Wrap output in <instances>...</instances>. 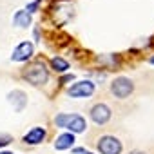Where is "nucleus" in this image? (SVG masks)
Returning <instances> with one entry per match:
<instances>
[{
	"mask_svg": "<svg viewBox=\"0 0 154 154\" xmlns=\"http://www.w3.org/2000/svg\"><path fill=\"white\" fill-rule=\"evenodd\" d=\"M54 125L60 127V129H67L69 132L72 134H80V132H85L87 131V122L84 116L80 114H74V112H62V114H56L54 116Z\"/></svg>",
	"mask_w": 154,
	"mask_h": 154,
	"instance_id": "obj_1",
	"label": "nucleus"
},
{
	"mask_svg": "<svg viewBox=\"0 0 154 154\" xmlns=\"http://www.w3.org/2000/svg\"><path fill=\"white\" fill-rule=\"evenodd\" d=\"M22 76L33 85H44L47 80H49V71L45 69V63L36 60L33 63H29L24 71H22Z\"/></svg>",
	"mask_w": 154,
	"mask_h": 154,
	"instance_id": "obj_2",
	"label": "nucleus"
},
{
	"mask_svg": "<svg viewBox=\"0 0 154 154\" xmlns=\"http://www.w3.org/2000/svg\"><path fill=\"white\" fill-rule=\"evenodd\" d=\"M134 91V84L131 78H127V76H118V78L112 80L111 84V93L118 98V100H125L132 94Z\"/></svg>",
	"mask_w": 154,
	"mask_h": 154,
	"instance_id": "obj_3",
	"label": "nucleus"
},
{
	"mask_svg": "<svg viewBox=\"0 0 154 154\" xmlns=\"http://www.w3.org/2000/svg\"><path fill=\"white\" fill-rule=\"evenodd\" d=\"M96 147H98V152L100 154H122V150H123L122 141L116 136H111V134L102 136L98 140Z\"/></svg>",
	"mask_w": 154,
	"mask_h": 154,
	"instance_id": "obj_4",
	"label": "nucleus"
},
{
	"mask_svg": "<svg viewBox=\"0 0 154 154\" xmlns=\"http://www.w3.org/2000/svg\"><path fill=\"white\" fill-rule=\"evenodd\" d=\"M94 89H96L94 82H91V80H80V82L72 84L67 89V94L71 98H89V96H93Z\"/></svg>",
	"mask_w": 154,
	"mask_h": 154,
	"instance_id": "obj_5",
	"label": "nucleus"
},
{
	"mask_svg": "<svg viewBox=\"0 0 154 154\" xmlns=\"http://www.w3.org/2000/svg\"><path fill=\"white\" fill-rule=\"evenodd\" d=\"M111 116H112V111H111V107L105 105V103H96V105H93V109H91V120H93L96 125H105V123L111 120Z\"/></svg>",
	"mask_w": 154,
	"mask_h": 154,
	"instance_id": "obj_6",
	"label": "nucleus"
},
{
	"mask_svg": "<svg viewBox=\"0 0 154 154\" xmlns=\"http://www.w3.org/2000/svg\"><path fill=\"white\" fill-rule=\"evenodd\" d=\"M35 53V45L31 42H22L15 47L13 54H11V60L13 62H27Z\"/></svg>",
	"mask_w": 154,
	"mask_h": 154,
	"instance_id": "obj_7",
	"label": "nucleus"
},
{
	"mask_svg": "<svg viewBox=\"0 0 154 154\" xmlns=\"http://www.w3.org/2000/svg\"><path fill=\"white\" fill-rule=\"evenodd\" d=\"M45 138H47V131H45V127H33L29 132L24 134L22 141H24L26 145H40Z\"/></svg>",
	"mask_w": 154,
	"mask_h": 154,
	"instance_id": "obj_8",
	"label": "nucleus"
},
{
	"mask_svg": "<svg viewBox=\"0 0 154 154\" xmlns=\"http://www.w3.org/2000/svg\"><path fill=\"white\" fill-rule=\"evenodd\" d=\"M8 102L13 105V109L17 112H22L26 109V105H27V94L24 91H20V89H15V91H11L8 94Z\"/></svg>",
	"mask_w": 154,
	"mask_h": 154,
	"instance_id": "obj_9",
	"label": "nucleus"
},
{
	"mask_svg": "<svg viewBox=\"0 0 154 154\" xmlns=\"http://www.w3.org/2000/svg\"><path fill=\"white\" fill-rule=\"evenodd\" d=\"M74 145V134L72 132H63L54 140V149L56 150H67Z\"/></svg>",
	"mask_w": 154,
	"mask_h": 154,
	"instance_id": "obj_10",
	"label": "nucleus"
},
{
	"mask_svg": "<svg viewBox=\"0 0 154 154\" xmlns=\"http://www.w3.org/2000/svg\"><path fill=\"white\" fill-rule=\"evenodd\" d=\"M13 24L17 27H29L31 26V15L26 11V9H18L15 15H13Z\"/></svg>",
	"mask_w": 154,
	"mask_h": 154,
	"instance_id": "obj_11",
	"label": "nucleus"
},
{
	"mask_svg": "<svg viewBox=\"0 0 154 154\" xmlns=\"http://www.w3.org/2000/svg\"><path fill=\"white\" fill-rule=\"evenodd\" d=\"M51 67H53L56 72H65V71L69 69V62L63 60L62 56H54V58H51Z\"/></svg>",
	"mask_w": 154,
	"mask_h": 154,
	"instance_id": "obj_12",
	"label": "nucleus"
},
{
	"mask_svg": "<svg viewBox=\"0 0 154 154\" xmlns=\"http://www.w3.org/2000/svg\"><path fill=\"white\" fill-rule=\"evenodd\" d=\"M42 4V0H33V2H29L27 6H26V11L31 15V13H36V9H38V6Z\"/></svg>",
	"mask_w": 154,
	"mask_h": 154,
	"instance_id": "obj_13",
	"label": "nucleus"
},
{
	"mask_svg": "<svg viewBox=\"0 0 154 154\" xmlns=\"http://www.w3.org/2000/svg\"><path fill=\"white\" fill-rule=\"evenodd\" d=\"M13 141V136L11 134H0V147H6Z\"/></svg>",
	"mask_w": 154,
	"mask_h": 154,
	"instance_id": "obj_14",
	"label": "nucleus"
},
{
	"mask_svg": "<svg viewBox=\"0 0 154 154\" xmlns=\"http://www.w3.org/2000/svg\"><path fill=\"white\" fill-rule=\"evenodd\" d=\"M72 152H74V154H93V152H89V150H85V149H82V147H76Z\"/></svg>",
	"mask_w": 154,
	"mask_h": 154,
	"instance_id": "obj_15",
	"label": "nucleus"
},
{
	"mask_svg": "<svg viewBox=\"0 0 154 154\" xmlns=\"http://www.w3.org/2000/svg\"><path fill=\"white\" fill-rule=\"evenodd\" d=\"M33 35H35V40L38 42V40H40V29H38V27H35V31H33Z\"/></svg>",
	"mask_w": 154,
	"mask_h": 154,
	"instance_id": "obj_16",
	"label": "nucleus"
},
{
	"mask_svg": "<svg viewBox=\"0 0 154 154\" xmlns=\"http://www.w3.org/2000/svg\"><path fill=\"white\" fill-rule=\"evenodd\" d=\"M149 63H150V65H154V54H152V56L149 58Z\"/></svg>",
	"mask_w": 154,
	"mask_h": 154,
	"instance_id": "obj_17",
	"label": "nucleus"
},
{
	"mask_svg": "<svg viewBox=\"0 0 154 154\" xmlns=\"http://www.w3.org/2000/svg\"><path fill=\"white\" fill-rule=\"evenodd\" d=\"M131 154H145V152H143V150H132Z\"/></svg>",
	"mask_w": 154,
	"mask_h": 154,
	"instance_id": "obj_18",
	"label": "nucleus"
},
{
	"mask_svg": "<svg viewBox=\"0 0 154 154\" xmlns=\"http://www.w3.org/2000/svg\"><path fill=\"white\" fill-rule=\"evenodd\" d=\"M0 154H15V152H8V150H4V152H0Z\"/></svg>",
	"mask_w": 154,
	"mask_h": 154,
	"instance_id": "obj_19",
	"label": "nucleus"
}]
</instances>
